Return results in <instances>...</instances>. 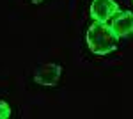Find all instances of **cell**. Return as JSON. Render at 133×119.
Here are the masks:
<instances>
[{"instance_id": "obj_1", "label": "cell", "mask_w": 133, "mask_h": 119, "mask_svg": "<svg viewBox=\"0 0 133 119\" xmlns=\"http://www.w3.org/2000/svg\"><path fill=\"white\" fill-rule=\"evenodd\" d=\"M117 36L112 32L110 25L94 21L87 30V45L96 55H108L117 48Z\"/></svg>"}, {"instance_id": "obj_2", "label": "cell", "mask_w": 133, "mask_h": 119, "mask_svg": "<svg viewBox=\"0 0 133 119\" xmlns=\"http://www.w3.org/2000/svg\"><path fill=\"white\" fill-rule=\"evenodd\" d=\"M119 12V5L114 0H92L91 4V18L92 21L107 23Z\"/></svg>"}, {"instance_id": "obj_3", "label": "cell", "mask_w": 133, "mask_h": 119, "mask_svg": "<svg viewBox=\"0 0 133 119\" xmlns=\"http://www.w3.org/2000/svg\"><path fill=\"white\" fill-rule=\"evenodd\" d=\"M110 29L117 36V39L131 36L133 34V12L131 11H119L112 18Z\"/></svg>"}, {"instance_id": "obj_4", "label": "cell", "mask_w": 133, "mask_h": 119, "mask_svg": "<svg viewBox=\"0 0 133 119\" xmlns=\"http://www.w3.org/2000/svg\"><path fill=\"white\" fill-rule=\"evenodd\" d=\"M62 68L59 64H44L34 75V82L39 85H55L61 78Z\"/></svg>"}, {"instance_id": "obj_5", "label": "cell", "mask_w": 133, "mask_h": 119, "mask_svg": "<svg viewBox=\"0 0 133 119\" xmlns=\"http://www.w3.org/2000/svg\"><path fill=\"white\" fill-rule=\"evenodd\" d=\"M11 116V107L5 101H0V119H7Z\"/></svg>"}, {"instance_id": "obj_6", "label": "cell", "mask_w": 133, "mask_h": 119, "mask_svg": "<svg viewBox=\"0 0 133 119\" xmlns=\"http://www.w3.org/2000/svg\"><path fill=\"white\" fill-rule=\"evenodd\" d=\"M32 2H34V4H41L43 0H32Z\"/></svg>"}, {"instance_id": "obj_7", "label": "cell", "mask_w": 133, "mask_h": 119, "mask_svg": "<svg viewBox=\"0 0 133 119\" xmlns=\"http://www.w3.org/2000/svg\"><path fill=\"white\" fill-rule=\"evenodd\" d=\"M131 2H133V0H131Z\"/></svg>"}]
</instances>
